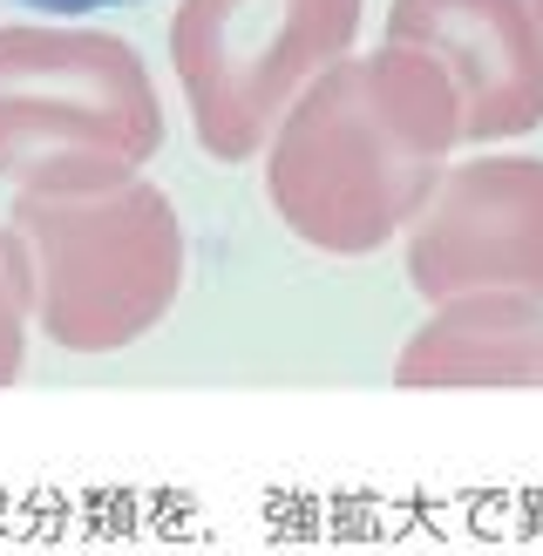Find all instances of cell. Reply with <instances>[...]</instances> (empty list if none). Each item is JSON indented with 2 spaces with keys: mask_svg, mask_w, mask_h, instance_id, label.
I'll list each match as a JSON object with an SVG mask.
<instances>
[{
  "mask_svg": "<svg viewBox=\"0 0 543 556\" xmlns=\"http://www.w3.org/2000/svg\"><path fill=\"white\" fill-rule=\"evenodd\" d=\"M35 14H109V8H136V0H21Z\"/></svg>",
  "mask_w": 543,
  "mask_h": 556,
  "instance_id": "1",
  "label": "cell"
}]
</instances>
